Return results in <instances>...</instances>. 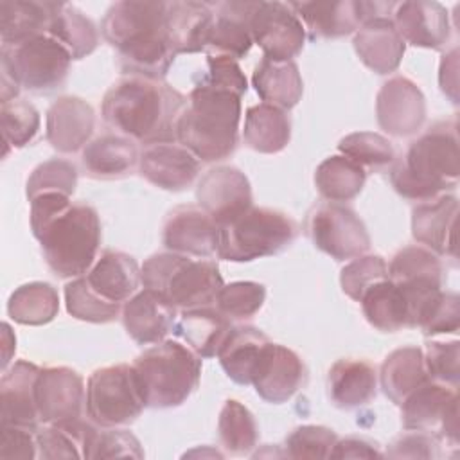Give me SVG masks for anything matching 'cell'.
Returning <instances> with one entry per match:
<instances>
[{"label": "cell", "mask_w": 460, "mask_h": 460, "mask_svg": "<svg viewBox=\"0 0 460 460\" xmlns=\"http://www.w3.org/2000/svg\"><path fill=\"white\" fill-rule=\"evenodd\" d=\"M31 230L40 241L47 266L61 279L86 275L101 246V221L88 203L45 192L31 199Z\"/></svg>", "instance_id": "6da1fadb"}, {"label": "cell", "mask_w": 460, "mask_h": 460, "mask_svg": "<svg viewBox=\"0 0 460 460\" xmlns=\"http://www.w3.org/2000/svg\"><path fill=\"white\" fill-rule=\"evenodd\" d=\"M101 34L117 50L126 75L164 79L178 56L167 31V2H115L101 22Z\"/></svg>", "instance_id": "7a4b0ae2"}, {"label": "cell", "mask_w": 460, "mask_h": 460, "mask_svg": "<svg viewBox=\"0 0 460 460\" xmlns=\"http://www.w3.org/2000/svg\"><path fill=\"white\" fill-rule=\"evenodd\" d=\"M187 97L164 79L124 75L102 97L101 113L124 137L151 146L176 142V126Z\"/></svg>", "instance_id": "3957f363"}, {"label": "cell", "mask_w": 460, "mask_h": 460, "mask_svg": "<svg viewBox=\"0 0 460 460\" xmlns=\"http://www.w3.org/2000/svg\"><path fill=\"white\" fill-rule=\"evenodd\" d=\"M458 176L460 140L456 119L429 126L390 167V181L395 192L419 203L455 189Z\"/></svg>", "instance_id": "277c9868"}, {"label": "cell", "mask_w": 460, "mask_h": 460, "mask_svg": "<svg viewBox=\"0 0 460 460\" xmlns=\"http://www.w3.org/2000/svg\"><path fill=\"white\" fill-rule=\"evenodd\" d=\"M241 95L230 90L196 83L176 126V142L199 162L228 158L239 142Z\"/></svg>", "instance_id": "5b68a950"}, {"label": "cell", "mask_w": 460, "mask_h": 460, "mask_svg": "<svg viewBox=\"0 0 460 460\" xmlns=\"http://www.w3.org/2000/svg\"><path fill=\"white\" fill-rule=\"evenodd\" d=\"M146 408H174L198 388L201 358L176 340H162L133 361Z\"/></svg>", "instance_id": "8992f818"}, {"label": "cell", "mask_w": 460, "mask_h": 460, "mask_svg": "<svg viewBox=\"0 0 460 460\" xmlns=\"http://www.w3.org/2000/svg\"><path fill=\"white\" fill-rule=\"evenodd\" d=\"M140 273L146 289L183 311L214 304L223 288V277L214 261L174 252L151 255L140 266Z\"/></svg>", "instance_id": "52a82bcc"}, {"label": "cell", "mask_w": 460, "mask_h": 460, "mask_svg": "<svg viewBox=\"0 0 460 460\" xmlns=\"http://www.w3.org/2000/svg\"><path fill=\"white\" fill-rule=\"evenodd\" d=\"M296 235L298 225L286 212L250 207L235 219L219 226L216 255L232 262H250L284 252Z\"/></svg>", "instance_id": "ba28073f"}, {"label": "cell", "mask_w": 460, "mask_h": 460, "mask_svg": "<svg viewBox=\"0 0 460 460\" xmlns=\"http://www.w3.org/2000/svg\"><path fill=\"white\" fill-rule=\"evenodd\" d=\"M72 54L52 36L41 34L18 45H2V72L20 88L50 93L68 77Z\"/></svg>", "instance_id": "9c48e42d"}, {"label": "cell", "mask_w": 460, "mask_h": 460, "mask_svg": "<svg viewBox=\"0 0 460 460\" xmlns=\"http://www.w3.org/2000/svg\"><path fill=\"white\" fill-rule=\"evenodd\" d=\"M86 413L101 428L135 422L146 408L133 365L117 363L97 368L86 381Z\"/></svg>", "instance_id": "30bf717a"}, {"label": "cell", "mask_w": 460, "mask_h": 460, "mask_svg": "<svg viewBox=\"0 0 460 460\" xmlns=\"http://www.w3.org/2000/svg\"><path fill=\"white\" fill-rule=\"evenodd\" d=\"M311 243L334 261H349L367 253L370 234L361 217L341 203L316 205L305 221Z\"/></svg>", "instance_id": "8fae6325"}, {"label": "cell", "mask_w": 460, "mask_h": 460, "mask_svg": "<svg viewBox=\"0 0 460 460\" xmlns=\"http://www.w3.org/2000/svg\"><path fill=\"white\" fill-rule=\"evenodd\" d=\"M402 428L424 431L437 438L458 444V392L455 386L428 381L415 388L399 404Z\"/></svg>", "instance_id": "7c38bea8"}, {"label": "cell", "mask_w": 460, "mask_h": 460, "mask_svg": "<svg viewBox=\"0 0 460 460\" xmlns=\"http://www.w3.org/2000/svg\"><path fill=\"white\" fill-rule=\"evenodd\" d=\"M250 34L271 61H293L305 43V29L289 4L259 0L250 16Z\"/></svg>", "instance_id": "4fadbf2b"}, {"label": "cell", "mask_w": 460, "mask_h": 460, "mask_svg": "<svg viewBox=\"0 0 460 460\" xmlns=\"http://www.w3.org/2000/svg\"><path fill=\"white\" fill-rule=\"evenodd\" d=\"M196 199L217 226L253 207L250 180L234 165H216L208 169L196 185Z\"/></svg>", "instance_id": "5bb4252c"}, {"label": "cell", "mask_w": 460, "mask_h": 460, "mask_svg": "<svg viewBox=\"0 0 460 460\" xmlns=\"http://www.w3.org/2000/svg\"><path fill=\"white\" fill-rule=\"evenodd\" d=\"M376 117L392 137H411L426 120V99L420 88L404 75L385 81L376 95Z\"/></svg>", "instance_id": "9a60e30c"}, {"label": "cell", "mask_w": 460, "mask_h": 460, "mask_svg": "<svg viewBox=\"0 0 460 460\" xmlns=\"http://www.w3.org/2000/svg\"><path fill=\"white\" fill-rule=\"evenodd\" d=\"M219 226L199 205L174 207L164 223L162 243L167 252L208 259L217 253Z\"/></svg>", "instance_id": "2e32d148"}, {"label": "cell", "mask_w": 460, "mask_h": 460, "mask_svg": "<svg viewBox=\"0 0 460 460\" xmlns=\"http://www.w3.org/2000/svg\"><path fill=\"white\" fill-rule=\"evenodd\" d=\"M86 401L83 376L70 367H45L36 379L40 422L52 424L79 419Z\"/></svg>", "instance_id": "e0dca14e"}, {"label": "cell", "mask_w": 460, "mask_h": 460, "mask_svg": "<svg viewBox=\"0 0 460 460\" xmlns=\"http://www.w3.org/2000/svg\"><path fill=\"white\" fill-rule=\"evenodd\" d=\"M201 162L180 142L146 146L138 156V172L151 185L164 190H183L194 183Z\"/></svg>", "instance_id": "ac0fdd59"}, {"label": "cell", "mask_w": 460, "mask_h": 460, "mask_svg": "<svg viewBox=\"0 0 460 460\" xmlns=\"http://www.w3.org/2000/svg\"><path fill=\"white\" fill-rule=\"evenodd\" d=\"M456 216L458 199L453 194L420 201L411 210V235L437 255L456 259Z\"/></svg>", "instance_id": "d6986e66"}, {"label": "cell", "mask_w": 460, "mask_h": 460, "mask_svg": "<svg viewBox=\"0 0 460 460\" xmlns=\"http://www.w3.org/2000/svg\"><path fill=\"white\" fill-rule=\"evenodd\" d=\"M307 381V368L302 358L279 343H270L261 361L253 388L259 397L271 404L289 401Z\"/></svg>", "instance_id": "ffe728a7"}, {"label": "cell", "mask_w": 460, "mask_h": 460, "mask_svg": "<svg viewBox=\"0 0 460 460\" xmlns=\"http://www.w3.org/2000/svg\"><path fill=\"white\" fill-rule=\"evenodd\" d=\"M394 27L404 43L422 49H440L451 34L447 9L438 2L410 0L394 9Z\"/></svg>", "instance_id": "44dd1931"}, {"label": "cell", "mask_w": 460, "mask_h": 460, "mask_svg": "<svg viewBox=\"0 0 460 460\" xmlns=\"http://www.w3.org/2000/svg\"><path fill=\"white\" fill-rule=\"evenodd\" d=\"M40 367L20 359L4 370L0 379V424L38 429L40 415L36 406V379Z\"/></svg>", "instance_id": "7402d4cb"}, {"label": "cell", "mask_w": 460, "mask_h": 460, "mask_svg": "<svg viewBox=\"0 0 460 460\" xmlns=\"http://www.w3.org/2000/svg\"><path fill=\"white\" fill-rule=\"evenodd\" d=\"M93 128V108L81 97H59L47 110V140L59 153H75L83 149L90 142Z\"/></svg>", "instance_id": "603a6c76"}, {"label": "cell", "mask_w": 460, "mask_h": 460, "mask_svg": "<svg viewBox=\"0 0 460 460\" xmlns=\"http://www.w3.org/2000/svg\"><path fill=\"white\" fill-rule=\"evenodd\" d=\"M257 2L253 0H230L216 4L214 23L207 41L205 52L208 56H226L232 59L244 58L252 45L250 16Z\"/></svg>", "instance_id": "cb8c5ba5"}, {"label": "cell", "mask_w": 460, "mask_h": 460, "mask_svg": "<svg viewBox=\"0 0 460 460\" xmlns=\"http://www.w3.org/2000/svg\"><path fill=\"white\" fill-rule=\"evenodd\" d=\"M120 318L133 341L138 345H155L174 329L176 307L144 288L124 302Z\"/></svg>", "instance_id": "d4e9b609"}, {"label": "cell", "mask_w": 460, "mask_h": 460, "mask_svg": "<svg viewBox=\"0 0 460 460\" xmlns=\"http://www.w3.org/2000/svg\"><path fill=\"white\" fill-rule=\"evenodd\" d=\"M352 45L361 63L379 75L395 72L406 50V43L395 31L390 16L365 22L356 31Z\"/></svg>", "instance_id": "484cf974"}, {"label": "cell", "mask_w": 460, "mask_h": 460, "mask_svg": "<svg viewBox=\"0 0 460 460\" xmlns=\"http://www.w3.org/2000/svg\"><path fill=\"white\" fill-rule=\"evenodd\" d=\"M271 340L257 327L235 325L223 341L217 359L237 385H252Z\"/></svg>", "instance_id": "4316f807"}, {"label": "cell", "mask_w": 460, "mask_h": 460, "mask_svg": "<svg viewBox=\"0 0 460 460\" xmlns=\"http://www.w3.org/2000/svg\"><path fill=\"white\" fill-rule=\"evenodd\" d=\"M304 29L313 40L341 38L356 32L363 25L358 0L334 2H289Z\"/></svg>", "instance_id": "83f0119b"}, {"label": "cell", "mask_w": 460, "mask_h": 460, "mask_svg": "<svg viewBox=\"0 0 460 460\" xmlns=\"http://www.w3.org/2000/svg\"><path fill=\"white\" fill-rule=\"evenodd\" d=\"M84 277L101 296L117 304L129 300L142 284L140 266L135 257L117 250H104Z\"/></svg>", "instance_id": "f1b7e54d"}, {"label": "cell", "mask_w": 460, "mask_h": 460, "mask_svg": "<svg viewBox=\"0 0 460 460\" xmlns=\"http://www.w3.org/2000/svg\"><path fill=\"white\" fill-rule=\"evenodd\" d=\"M329 397L334 406L352 410L368 404L377 392V372L365 359H338L327 377Z\"/></svg>", "instance_id": "f546056e"}, {"label": "cell", "mask_w": 460, "mask_h": 460, "mask_svg": "<svg viewBox=\"0 0 460 460\" xmlns=\"http://www.w3.org/2000/svg\"><path fill=\"white\" fill-rule=\"evenodd\" d=\"M214 9L205 2H167V31L176 54L205 52Z\"/></svg>", "instance_id": "4dcf8cb0"}, {"label": "cell", "mask_w": 460, "mask_h": 460, "mask_svg": "<svg viewBox=\"0 0 460 460\" xmlns=\"http://www.w3.org/2000/svg\"><path fill=\"white\" fill-rule=\"evenodd\" d=\"M138 156V149L129 137L104 133L83 147L81 164L88 176L111 180L131 172Z\"/></svg>", "instance_id": "1f68e13d"}, {"label": "cell", "mask_w": 460, "mask_h": 460, "mask_svg": "<svg viewBox=\"0 0 460 460\" xmlns=\"http://www.w3.org/2000/svg\"><path fill=\"white\" fill-rule=\"evenodd\" d=\"M59 2L47 0H2L0 38L2 45H18L49 32Z\"/></svg>", "instance_id": "d6a6232c"}, {"label": "cell", "mask_w": 460, "mask_h": 460, "mask_svg": "<svg viewBox=\"0 0 460 460\" xmlns=\"http://www.w3.org/2000/svg\"><path fill=\"white\" fill-rule=\"evenodd\" d=\"M428 381H431V377L426 368L424 350L413 345L392 350L379 370V385L385 395L397 406L408 394Z\"/></svg>", "instance_id": "836d02e7"}, {"label": "cell", "mask_w": 460, "mask_h": 460, "mask_svg": "<svg viewBox=\"0 0 460 460\" xmlns=\"http://www.w3.org/2000/svg\"><path fill=\"white\" fill-rule=\"evenodd\" d=\"M230 329L232 322L210 305L185 309L180 320L174 323V332L199 358L217 356Z\"/></svg>", "instance_id": "e575fe53"}, {"label": "cell", "mask_w": 460, "mask_h": 460, "mask_svg": "<svg viewBox=\"0 0 460 460\" xmlns=\"http://www.w3.org/2000/svg\"><path fill=\"white\" fill-rule=\"evenodd\" d=\"M97 428L79 419L45 424L36 429L38 456L45 460L58 458H90V449Z\"/></svg>", "instance_id": "d590c367"}, {"label": "cell", "mask_w": 460, "mask_h": 460, "mask_svg": "<svg viewBox=\"0 0 460 460\" xmlns=\"http://www.w3.org/2000/svg\"><path fill=\"white\" fill-rule=\"evenodd\" d=\"M252 84L264 102L282 110L296 106L304 93V81L295 61L262 58L252 74Z\"/></svg>", "instance_id": "8d00e7d4"}, {"label": "cell", "mask_w": 460, "mask_h": 460, "mask_svg": "<svg viewBox=\"0 0 460 460\" xmlns=\"http://www.w3.org/2000/svg\"><path fill=\"white\" fill-rule=\"evenodd\" d=\"M244 144L257 153H280L291 140V120L286 110L268 102L250 106L243 126Z\"/></svg>", "instance_id": "74e56055"}, {"label": "cell", "mask_w": 460, "mask_h": 460, "mask_svg": "<svg viewBox=\"0 0 460 460\" xmlns=\"http://www.w3.org/2000/svg\"><path fill=\"white\" fill-rule=\"evenodd\" d=\"M388 279L397 286H438L444 284V266L440 257L420 246L410 244L401 248L388 264Z\"/></svg>", "instance_id": "f35d334b"}, {"label": "cell", "mask_w": 460, "mask_h": 460, "mask_svg": "<svg viewBox=\"0 0 460 460\" xmlns=\"http://www.w3.org/2000/svg\"><path fill=\"white\" fill-rule=\"evenodd\" d=\"M367 180L365 169L343 155L327 156L314 171L318 194L332 203L354 199Z\"/></svg>", "instance_id": "ab89813d"}, {"label": "cell", "mask_w": 460, "mask_h": 460, "mask_svg": "<svg viewBox=\"0 0 460 460\" xmlns=\"http://www.w3.org/2000/svg\"><path fill=\"white\" fill-rule=\"evenodd\" d=\"M359 304L367 322L381 332H395L408 327L406 298L399 286H395L390 279L368 288Z\"/></svg>", "instance_id": "60d3db41"}, {"label": "cell", "mask_w": 460, "mask_h": 460, "mask_svg": "<svg viewBox=\"0 0 460 460\" xmlns=\"http://www.w3.org/2000/svg\"><path fill=\"white\" fill-rule=\"evenodd\" d=\"M59 313V295L49 282H27L7 302V314L22 325H45Z\"/></svg>", "instance_id": "b9f144b4"}, {"label": "cell", "mask_w": 460, "mask_h": 460, "mask_svg": "<svg viewBox=\"0 0 460 460\" xmlns=\"http://www.w3.org/2000/svg\"><path fill=\"white\" fill-rule=\"evenodd\" d=\"M47 34L58 40L74 59L86 58L99 43V32L93 22L81 9L65 2H59Z\"/></svg>", "instance_id": "7bdbcfd3"}, {"label": "cell", "mask_w": 460, "mask_h": 460, "mask_svg": "<svg viewBox=\"0 0 460 460\" xmlns=\"http://www.w3.org/2000/svg\"><path fill=\"white\" fill-rule=\"evenodd\" d=\"M217 433L221 446L230 455H248L259 442L257 420L237 399L225 401L217 417Z\"/></svg>", "instance_id": "ee69618b"}, {"label": "cell", "mask_w": 460, "mask_h": 460, "mask_svg": "<svg viewBox=\"0 0 460 460\" xmlns=\"http://www.w3.org/2000/svg\"><path fill=\"white\" fill-rule=\"evenodd\" d=\"M65 304L68 314L90 323H110L119 318L122 307L101 296L86 280L77 277L65 286Z\"/></svg>", "instance_id": "f6af8a7d"}, {"label": "cell", "mask_w": 460, "mask_h": 460, "mask_svg": "<svg viewBox=\"0 0 460 460\" xmlns=\"http://www.w3.org/2000/svg\"><path fill=\"white\" fill-rule=\"evenodd\" d=\"M0 126L4 137V156L9 147H23L38 135L40 113L25 99H11L0 106Z\"/></svg>", "instance_id": "bcb514c9"}, {"label": "cell", "mask_w": 460, "mask_h": 460, "mask_svg": "<svg viewBox=\"0 0 460 460\" xmlns=\"http://www.w3.org/2000/svg\"><path fill=\"white\" fill-rule=\"evenodd\" d=\"M338 149L343 156L354 160L363 169L365 167H386L395 160V151L392 142L374 131H356L345 135L338 142Z\"/></svg>", "instance_id": "7dc6e473"}, {"label": "cell", "mask_w": 460, "mask_h": 460, "mask_svg": "<svg viewBox=\"0 0 460 460\" xmlns=\"http://www.w3.org/2000/svg\"><path fill=\"white\" fill-rule=\"evenodd\" d=\"M266 300V288L253 280H237L223 284L216 296V309L228 320L252 318Z\"/></svg>", "instance_id": "c3c4849f"}, {"label": "cell", "mask_w": 460, "mask_h": 460, "mask_svg": "<svg viewBox=\"0 0 460 460\" xmlns=\"http://www.w3.org/2000/svg\"><path fill=\"white\" fill-rule=\"evenodd\" d=\"M77 187V167L63 158H50L36 165L27 180L25 194L29 201L45 192L72 196Z\"/></svg>", "instance_id": "681fc988"}, {"label": "cell", "mask_w": 460, "mask_h": 460, "mask_svg": "<svg viewBox=\"0 0 460 460\" xmlns=\"http://www.w3.org/2000/svg\"><path fill=\"white\" fill-rule=\"evenodd\" d=\"M388 279V264L381 255L363 253L354 257L349 264H345L340 271V284L343 293L359 302L363 293L374 284Z\"/></svg>", "instance_id": "f907efd6"}, {"label": "cell", "mask_w": 460, "mask_h": 460, "mask_svg": "<svg viewBox=\"0 0 460 460\" xmlns=\"http://www.w3.org/2000/svg\"><path fill=\"white\" fill-rule=\"evenodd\" d=\"M338 435L325 426L305 424L295 428L284 442V456L289 458H329Z\"/></svg>", "instance_id": "816d5d0a"}, {"label": "cell", "mask_w": 460, "mask_h": 460, "mask_svg": "<svg viewBox=\"0 0 460 460\" xmlns=\"http://www.w3.org/2000/svg\"><path fill=\"white\" fill-rule=\"evenodd\" d=\"M424 361L428 374L433 381L458 386V361H460V341H429L424 350Z\"/></svg>", "instance_id": "f5cc1de1"}, {"label": "cell", "mask_w": 460, "mask_h": 460, "mask_svg": "<svg viewBox=\"0 0 460 460\" xmlns=\"http://www.w3.org/2000/svg\"><path fill=\"white\" fill-rule=\"evenodd\" d=\"M90 458H144V449L131 431L108 428L97 431Z\"/></svg>", "instance_id": "db71d44e"}, {"label": "cell", "mask_w": 460, "mask_h": 460, "mask_svg": "<svg viewBox=\"0 0 460 460\" xmlns=\"http://www.w3.org/2000/svg\"><path fill=\"white\" fill-rule=\"evenodd\" d=\"M460 327V298L453 291H442L419 329L426 336L456 332Z\"/></svg>", "instance_id": "11a10c76"}, {"label": "cell", "mask_w": 460, "mask_h": 460, "mask_svg": "<svg viewBox=\"0 0 460 460\" xmlns=\"http://www.w3.org/2000/svg\"><path fill=\"white\" fill-rule=\"evenodd\" d=\"M207 68L208 70L199 83H205L214 88L235 92L241 97L246 93L248 81L235 59L226 56H207Z\"/></svg>", "instance_id": "9f6ffc18"}, {"label": "cell", "mask_w": 460, "mask_h": 460, "mask_svg": "<svg viewBox=\"0 0 460 460\" xmlns=\"http://www.w3.org/2000/svg\"><path fill=\"white\" fill-rule=\"evenodd\" d=\"M38 456L36 429L0 424V458L32 460Z\"/></svg>", "instance_id": "6f0895ef"}, {"label": "cell", "mask_w": 460, "mask_h": 460, "mask_svg": "<svg viewBox=\"0 0 460 460\" xmlns=\"http://www.w3.org/2000/svg\"><path fill=\"white\" fill-rule=\"evenodd\" d=\"M406 431L408 433H402L390 444V447L386 449V453H383V456H390V458H437V456H440V453H438L440 438H437L435 435L424 433V431H411V429H406Z\"/></svg>", "instance_id": "680465c9"}, {"label": "cell", "mask_w": 460, "mask_h": 460, "mask_svg": "<svg viewBox=\"0 0 460 460\" xmlns=\"http://www.w3.org/2000/svg\"><path fill=\"white\" fill-rule=\"evenodd\" d=\"M377 444L363 437L338 438L329 458H381Z\"/></svg>", "instance_id": "91938a15"}, {"label": "cell", "mask_w": 460, "mask_h": 460, "mask_svg": "<svg viewBox=\"0 0 460 460\" xmlns=\"http://www.w3.org/2000/svg\"><path fill=\"white\" fill-rule=\"evenodd\" d=\"M438 84L440 90L451 99L453 104H458V49H451L440 59L438 66Z\"/></svg>", "instance_id": "94428289"}, {"label": "cell", "mask_w": 460, "mask_h": 460, "mask_svg": "<svg viewBox=\"0 0 460 460\" xmlns=\"http://www.w3.org/2000/svg\"><path fill=\"white\" fill-rule=\"evenodd\" d=\"M16 350V336L7 322L2 323V370H7L11 358Z\"/></svg>", "instance_id": "6125c7cd"}]
</instances>
